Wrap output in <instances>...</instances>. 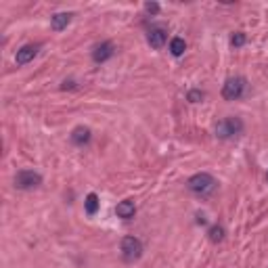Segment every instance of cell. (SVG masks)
<instances>
[{
    "instance_id": "2e32d148",
    "label": "cell",
    "mask_w": 268,
    "mask_h": 268,
    "mask_svg": "<svg viewBox=\"0 0 268 268\" xmlns=\"http://www.w3.org/2000/svg\"><path fill=\"white\" fill-rule=\"evenodd\" d=\"M203 97H205V95H203L201 90H197V88H195V90H189V95H186V99H189L191 103H199Z\"/></svg>"
},
{
    "instance_id": "3957f363",
    "label": "cell",
    "mask_w": 268,
    "mask_h": 268,
    "mask_svg": "<svg viewBox=\"0 0 268 268\" xmlns=\"http://www.w3.org/2000/svg\"><path fill=\"white\" fill-rule=\"evenodd\" d=\"M243 132V122L239 118H224L216 124V136L218 138H232Z\"/></svg>"
},
{
    "instance_id": "5bb4252c",
    "label": "cell",
    "mask_w": 268,
    "mask_h": 268,
    "mask_svg": "<svg viewBox=\"0 0 268 268\" xmlns=\"http://www.w3.org/2000/svg\"><path fill=\"white\" fill-rule=\"evenodd\" d=\"M207 235H209V241H212V243H220V241L224 239V228L220 226V224H214L212 228H209Z\"/></svg>"
},
{
    "instance_id": "7c38bea8",
    "label": "cell",
    "mask_w": 268,
    "mask_h": 268,
    "mask_svg": "<svg viewBox=\"0 0 268 268\" xmlns=\"http://www.w3.org/2000/svg\"><path fill=\"white\" fill-rule=\"evenodd\" d=\"M84 207H86V214L88 216H95L99 212V197L95 193L86 195V201H84Z\"/></svg>"
},
{
    "instance_id": "30bf717a",
    "label": "cell",
    "mask_w": 268,
    "mask_h": 268,
    "mask_svg": "<svg viewBox=\"0 0 268 268\" xmlns=\"http://www.w3.org/2000/svg\"><path fill=\"white\" fill-rule=\"evenodd\" d=\"M90 141V128H86V126H78V128H74V132H72V143L74 145H86Z\"/></svg>"
},
{
    "instance_id": "4fadbf2b",
    "label": "cell",
    "mask_w": 268,
    "mask_h": 268,
    "mask_svg": "<svg viewBox=\"0 0 268 268\" xmlns=\"http://www.w3.org/2000/svg\"><path fill=\"white\" fill-rule=\"evenodd\" d=\"M184 51H186V42H184L182 38H172V42H170V53H172L174 57H180Z\"/></svg>"
},
{
    "instance_id": "6da1fadb",
    "label": "cell",
    "mask_w": 268,
    "mask_h": 268,
    "mask_svg": "<svg viewBox=\"0 0 268 268\" xmlns=\"http://www.w3.org/2000/svg\"><path fill=\"white\" fill-rule=\"evenodd\" d=\"M216 184H218L216 178L209 176V174H205V172L195 174V176H191L189 182H186V186H189V189L193 193H197V195H209V193H214Z\"/></svg>"
},
{
    "instance_id": "52a82bcc",
    "label": "cell",
    "mask_w": 268,
    "mask_h": 268,
    "mask_svg": "<svg viewBox=\"0 0 268 268\" xmlns=\"http://www.w3.org/2000/svg\"><path fill=\"white\" fill-rule=\"evenodd\" d=\"M168 40V32L164 28H151L147 34V42L153 46V49H161Z\"/></svg>"
},
{
    "instance_id": "9a60e30c",
    "label": "cell",
    "mask_w": 268,
    "mask_h": 268,
    "mask_svg": "<svg viewBox=\"0 0 268 268\" xmlns=\"http://www.w3.org/2000/svg\"><path fill=\"white\" fill-rule=\"evenodd\" d=\"M245 34H243V32H237V34H232V36H230V44L232 46H235V49H239V46H243V44H245Z\"/></svg>"
},
{
    "instance_id": "8fae6325",
    "label": "cell",
    "mask_w": 268,
    "mask_h": 268,
    "mask_svg": "<svg viewBox=\"0 0 268 268\" xmlns=\"http://www.w3.org/2000/svg\"><path fill=\"white\" fill-rule=\"evenodd\" d=\"M72 13H57V15H53L51 17V26H53V30L55 32H61V30H65L69 23H72Z\"/></svg>"
},
{
    "instance_id": "ac0fdd59",
    "label": "cell",
    "mask_w": 268,
    "mask_h": 268,
    "mask_svg": "<svg viewBox=\"0 0 268 268\" xmlns=\"http://www.w3.org/2000/svg\"><path fill=\"white\" fill-rule=\"evenodd\" d=\"M266 182H268V172H266Z\"/></svg>"
},
{
    "instance_id": "9c48e42d",
    "label": "cell",
    "mask_w": 268,
    "mask_h": 268,
    "mask_svg": "<svg viewBox=\"0 0 268 268\" xmlns=\"http://www.w3.org/2000/svg\"><path fill=\"white\" fill-rule=\"evenodd\" d=\"M115 214H118L120 218H124V220L134 218V214H136V205H134V201H132V199H124V201H120L118 207H115Z\"/></svg>"
},
{
    "instance_id": "e0dca14e",
    "label": "cell",
    "mask_w": 268,
    "mask_h": 268,
    "mask_svg": "<svg viewBox=\"0 0 268 268\" xmlns=\"http://www.w3.org/2000/svg\"><path fill=\"white\" fill-rule=\"evenodd\" d=\"M145 11H147V13H151V15H157L159 13V5L157 3H147L145 5Z\"/></svg>"
},
{
    "instance_id": "277c9868",
    "label": "cell",
    "mask_w": 268,
    "mask_h": 268,
    "mask_svg": "<svg viewBox=\"0 0 268 268\" xmlns=\"http://www.w3.org/2000/svg\"><path fill=\"white\" fill-rule=\"evenodd\" d=\"M143 255V243L136 237H124L122 239V258L126 262H136Z\"/></svg>"
},
{
    "instance_id": "8992f818",
    "label": "cell",
    "mask_w": 268,
    "mask_h": 268,
    "mask_svg": "<svg viewBox=\"0 0 268 268\" xmlns=\"http://www.w3.org/2000/svg\"><path fill=\"white\" fill-rule=\"evenodd\" d=\"M38 49H40L38 44H26V46H21V49L17 51V55H15L17 65H26L30 61H34V57L38 55Z\"/></svg>"
},
{
    "instance_id": "ba28073f",
    "label": "cell",
    "mask_w": 268,
    "mask_h": 268,
    "mask_svg": "<svg viewBox=\"0 0 268 268\" xmlns=\"http://www.w3.org/2000/svg\"><path fill=\"white\" fill-rule=\"evenodd\" d=\"M113 53H115L113 44L111 42H103V44L97 46L95 51H92V59H95V63H105L107 59H111Z\"/></svg>"
},
{
    "instance_id": "5b68a950",
    "label": "cell",
    "mask_w": 268,
    "mask_h": 268,
    "mask_svg": "<svg viewBox=\"0 0 268 268\" xmlns=\"http://www.w3.org/2000/svg\"><path fill=\"white\" fill-rule=\"evenodd\" d=\"M42 184V176L34 170H19L17 176H15V186L21 191H28V189H36V186Z\"/></svg>"
},
{
    "instance_id": "7a4b0ae2",
    "label": "cell",
    "mask_w": 268,
    "mask_h": 268,
    "mask_svg": "<svg viewBox=\"0 0 268 268\" xmlns=\"http://www.w3.org/2000/svg\"><path fill=\"white\" fill-rule=\"evenodd\" d=\"M245 88H247L245 78H241V76L228 78L224 82V86H222V97L226 101H239L243 95H245Z\"/></svg>"
}]
</instances>
